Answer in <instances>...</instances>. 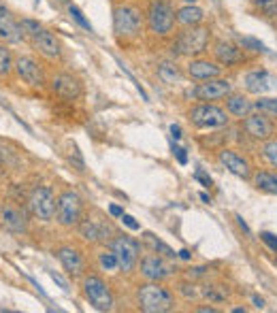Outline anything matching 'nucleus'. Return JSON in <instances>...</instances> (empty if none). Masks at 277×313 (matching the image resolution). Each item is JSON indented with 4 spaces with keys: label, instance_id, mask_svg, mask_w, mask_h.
Instances as JSON below:
<instances>
[{
    "label": "nucleus",
    "instance_id": "49",
    "mask_svg": "<svg viewBox=\"0 0 277 313\" xmlns=\"http://www.w3.org/2000/svg\"><path fill=\"white\" fill-rule=\"evenodd\" d=\"M252 300H254V305H256V307H258V309H262V307H264V300H262V298H260V296H254V298H252Z\"/></svg>",
    "mask_w": 277,
    "mask_h": 313
},
{
    "label": "nucleus",
    "instance_id": "36",
    "mask_svg": "<svg viewBox=\"0 0 277 313\" xmlns=\"http://www.w3.org/2000/svg\"><path fill=\"white\" fill-rule=\"evenodd\" d=\"M241 45H243V49H250V51H266V47L258 39H252V36H243Z\"/></svg>",
    "mask_w": 277,
    "mask_h": 313
},
{
    "label": "nucleus",
    "instance_id": "47",
    "mask_svg": "<svg viewBox=\"0 0 277 313\" xmlns=\"http://www.w3.org/2000/svg\"><path fill=\"white\" fill-rule=\"evenodd\" d=\"M205 271H207V269H203V267L192 269V271H190V277H200V275H205Z\"/></svg>",
    "mask_w": 277,
    "mask_h": 313
},
{
    "label": "nucleus",
    "instance_id": "28",
    "mask_svg": "<svg viewBox=\"0 0 277 313\" xmlns=\"http://www.w3.org/2000/svg\"><path fill=\"white\" fill-rule=\"evenodd\" d=\"M13 66H15V62H13L11 51H9L5 45H0V79L9 77L13 71Z\"/></svg>",
    "mask_w": 277,
    "mask_h": 313
},
{
    "label": "nucleus",
    "instance_id": "21",
    "mask_svg": "<svg viewBox=\"0 0 277 313\" xmlns=\"http://www.w3.org/2000/svg\"><path fill=\"white\" fill-rule=\"evenodd\" d=\"M34 43H36V49H39L45 58H58L60 51H62V47H60V41L56 39V34L49 32V30H41L39 36H34Z\"/></svg>",
    "mask_w": 277,
    "mask_h": 313
},
{
    "label": "nucleus",
    "instance_id": "7",
    "mask_svg": "<svg viewBox=\"0 0 277 313\" xmlns=\"http://www.w3.org/2000/svg\"><path fill=\"white\" fill-rule=\"evenodd\" d=\"M56 217L66 228L77 226L81 222V198L71 190L62 192L58 196V203H56Z\"/></svg>",
    "mask_w": 277,
    "mask_h": 313
},
{
    "label": "nucleus",
    "instance_id": "29",
    "mask_svg": "<svg viewBox=\"0 0 277 313\" xmlns=\"http://www.w3.org/2000/svg\"><path fill=\"white\" fill-rule=\"evenodd\" d=\"M98 262H100V267L104 271H109V273H116L120 269V260H118V256H116V252H113V249L102 252L98 256Z\"/></svg>",
    "mask_w": 277,
    "mask_h": 313
},
{
    "label": "nucleus",
    "instance_id": "53",
    "mask_svg": "<svg viewBox=\"0 0 277 313\" xmlns=\"http://www.w3.org/2000/svg\"><path fill=\"white\" fill-rule=\"evenodd\" d=\"M0 209H3V207H0Z\"/></svg>",
    "mask_w": 277,
    "mask_h": 313
},
{
    "label": "nucleus",
    "instance_id": "3",
    "mask_svg": "<svg viewBox=\"0 0 277 313\" xmlns=\"http://www.w3.org/2000/svg\"><path fill=\"white\" fill-rule=\"evenodd\" d=\"M209 28H200V26H188L186 30H181L175 39V49L179 55H200L207 51L209 45Z\"/></svg>",
    "mask_w": 277,
    "mask_h": 313
},
{
    "label": "nucleus",
    "instance_id": "4",
    "mask_svg": "<svg viewBox=\"0 0 277 313\" xmlns=\"http://www.w3.org/2000/svg\"><path fill=\"white\" fill-rule=\"evenodd\" d=\"M143 17L137 7L130 5H120L113 9V30L120 39H135L141 32Z\"/></svg>",
    "mask_w": 277,
    "mask_h": 313
},
{
    "label": "nucleus",
    "instance_id": "48",
    "mask_svg": "<svg viewBox=\"0 0 277 313\" xmlns=\"http://www.w3.org/2000/svg\"><path fill=\"white\" fill-rule=\"evenodd\" d=\"M179 258H181V260H190V258H192V254H190L188 249H181V252H179Z\"/></svg>",
    "mask_w": 277,
    "mask_h": 313
},
{
    "label": "nucleus",
    "instance_id": "44",
    "mask_svg": "<svg viewBox=\"0 0 277 313\" xmlns=\"http://www.w3.org/2000/svg\"><path fill=\"white\" fill-rule=\"evenodd\" d=\"M109 213H111L113 217H122V215H124V209H122L120 205H111V207H109Z\"/></svg>",
    "mask_w": 277,
    "mask_h": 313
},
{
    "label": "nucleus",
    "instance_id": "41",
    "mask_svg": "<svg viewBox=\"0 0 277 313\" xmlns=\"http://www.w3.org/2000/svg\"><path fill=\"white\" fill-rule=\"evenodd\" d=\"M194 179H196V181H200V183H203L205 187H209V185H211V177H207V175L203 173V170H196V173H194Z\"/></svg>",
    "mask_w": 277,
    "mask_h": 313
},
{
    "label": "nucleus",
    "instance_id": "39",
    "mask_svg": "<svg viewBox=\"0 0 277 313\" xmlns=\"http://www.w3.org/2000/svg\"><path fill=\"white\" fill-rule=\"evenodd\" d=\"M122 222H124V226H128L130 230H139V228H141L139 222H137L132 215H126V213H124V215H122Z\"/></svg>",
    "mask_w": 277,
    "mask_h": 313
},
{
    "label": "nucleus",
    "instance_id": "42",
    "mask_svg": "<svg viewBox=\"0 0 277 313\" xmlns=\"http://www.w3.org/2000/svg\"><path fill=\"white\" fill-rule=\"evenodd\" d=\"M173 151H175V156L179 160V164H188V156H186V149L184 147H175Z\"/></svg>",
    "mask_w": 277,
    "mask_h": 313
},
{
    "label": "nucleus",
    "instance_id": "2",
    "mask_svg": "<svg viewBox=\"0 0 277 313\" xmlns=\"http://www.w3.org/2000/svg\"><path fill=\"white\" fill-rule=\"evenodd\" d=\"M147 28L151 34L156 36H169L171 32H173L175 28V11L173 7H171L169 3H164V0H154L149 7H147Z\"/></svg>",
    "mask_w": 277,
    "mask_h": 313
},
{
    "label": "nucleus",
    "instance_id": "16",
    "mask_svg": "<svg viewBox=\"0 0 277 313\" xmlns=\"http://www.w3.org/2000/svg\"><path fill=\"white\" fill-rule=\"evenodd\" d=\"M277 85V79L266 71H252L245 75V90L250 94H266Z\"/></svg>",
    "mask_w": 277,
    "mask_h": 313
},
{
    "label": "nucleus",
    "instance_id": "27",
    "mask_svg": "<svg viewBox=\"0 0 277 313\" xmlns=\"http://www.w3.org/2000/svg\"><path fill=\"white\" fill-rule=\"evenodd\" d=\"M158 77L164 81V83H175L181 79V73L175 64H171V62H162L158 66Z\"/></svg>",
    "mask_w": 277,
    "mask_h": 313
},
{
    "label": "nucleus",
    "instance_id": "46",
    "mask_svg": "<svg viewBox=\"0 0 277 313\" xmlns=\"http://www.w3.org/2000/svg\"><path fill=\"white\" fill-rule=\"evenodd\" d=\"M171 135H173V139H175V141H177V139H181V128L173 124V126H171Z\"/></svg>",
    "mask_w": 277,
    "mask_h": 313
},
{
    "label": "nucleus",
    "instance_id": "11",
    "mask_svg": "<svg viewBox=\"0 0 277 313\" xmlns=\"http://www.w3.org/2000/svg\"><path fill=\"white\" fill-rule=\"evenodd\" d=\"M243 130L256 141H269L273 137V124L262 113H252L243 119Z\"/></svg>",
    "mask_w": 277,
    "mask_h": 313
},
{
    "label": "nucleus",
    "instance_id": "37",
    "mask_svg": "<svg viewBox=\"0 0 277 313\" xmlns=\"http://www.w3.org/2000/svg\"><path fill=\"white\" fill-rule=\"evenodd\" d=\"M203 296H207L209 300H213V302H222V300L226 298L224 294H217L215 288H205V290H203Z\"/></svg>",
    "mask_w": 277,
    "mask_h": 313
},
{
    "label": "nucleus",
    "instance_id": "19",
    "mask_svg": "<svg viewBox=\"0 0 277 313\" xmlns=\"http://www.w3.org/2000/svg\"><path fill=\"white\" fill-rule=\"evenodd\" d=\"M0 217H3V226L9 228L11 232H24L28 220H26V213L22 211L20 207H13V205H5L0 209Z\"/></svg>",
    "mask_w": 277,
    "mask_h": 313
},
{
    "label": "nucleus",
    "instance_id": "24",
    "mask_svg": "<svg viewBox=\"0 0 277 313\" xmlns=\"http://www.w3.org/2000/svg\"><path fill=\"white\" fill-rule=\"evenodd\" d=\"M254 104L247 100L243 94H228V100H226V111L231 113L235 117H245L250 115V109Z\"/></svg>",
    "mask_w": 277,
    "mask_h": 313
},
{
    "label": "nucleus",
    "instance_id": "33",
    "mask_svg": "<svg viewBox=\"0 0 277 313\" xmlns=\"http://www.w3.org/2000/svg\"><path fill=\"white\" fill-rule=\"evenodd\" d=\"M254 5L260 9L264 15H269V17L277 15V0H254Z\"/></svg>",
    "mask_w": 277,
    "mask_h": 313
},
{
    "label": "nucleus",
    "instance_id": "22",
    "mask_svg": "<svg viewBox=\"0 0 277 313\" xmlns=\"http://www.w3.org/2000/svg\"><path fill=\"white\" fill-rule=\"evenodd\" d=\"M213 53H215L217 62L222 64V66H235V64H239V62L243 60V53H241V49H237L235 45H231V43H224V41L215 43V49H213Z\"/></svg>",
    "mask_w": 277,
    "mask_h": 313
},
{
    "label": "nucleus",
    "instance_id": "25",
    "mask_svg": "<svg viewBox=\"0 0 277 313\" xmlns=\"http://www.w3.org/2000/svg\"><path fill=\"white\" fill-rule=\"evenodd\" d=\"M177 15V22L181 26H198L200 22H203V9H198L196 5H186V7H181L179 11L175 13Z\"/></svg>",
    "mask_w": 277,
    "mask_h": 313
},
{
    "label": "nucleus",
    "instance_id": "10",
    "mask_svg": "<svg viewBox=\"0 0 277 313\" xmlns=\"http://www.w3.org/2000/svg\"><path fill=\"white\" fill-rule=\"evenodd\" d=\"M231 90H233L231 81L215 77V79H207L205 83H200L198 88H194L192 94H194L198 100H219V98L228 96Z\"/></svg>",
    "mask_w": 277,
    "mask_h": 313
},
{
    "label": "nucleus",
    "instance_id": "31",
    "mask_svg": "<svg viewBox=\"0 0 277 313\" xmlns=\"http://www.w3.org/2000/svg\"><path fill=\"white\" fill-rule=\"evenodd\" d=\"M254 107L260 113H269V115H277V98H260L254 102Z\"/></svg>",
    "mask_w": 277,
    "mask_h": 313
},
{
    "label": "nucleus",
    "instance_id": "13",
    "mask_svg": "<svg viewBox=\"0 0 277 313\" xmlns=\"http://www.w3.org/2000/svg\"><path fill=\"white\" fill-rule=\"evenodd\" d=\"M219 162H222V166H226L235 177H241V179H250L252 177V168H250V162L239 156L237 151L233 149H222L219 151Z\"/></svg>",
    "mask_w": 277,
    "mask_h": 313
},
{
    "label": "nucleus",
    "instance_id": "9",
    "mask_svg": "<svg viewBox=\"0 0 277 313\" xmlns=\"http://www.w3.org/2000/svg\"><path fill=\"white\" fill-rule=\"evenodd\" d=\"M111 249L116 252L118 260H120V269L124 273H130L135 269V264L139 260V243L135 239H130L126 234H120L111 241Z\"/></svg>",
    "mask_w": 277,
    "mask_h": 313
},
{
    "label": "nucleus",
    "instance_id": "45",
    "mask_svg": "<svg viewBox=\"0 0 277 313\" xmlns=\"http://www.w3.org/2000/svg\"><path fill=\"white\" fill-rule=\"evenodd\" d=\"M237 224L241 226V228H243V232H245V234H250V232H252V230H250V226H247V224L243 222V217H241V215H237Z\"/></svg>",
    "mask_w": 277,
    "mask_h": 313
},
{
    "label": "nucleus",
    "instance_id": "18",
    "mask_svg": "<svg viewBox=\"0 0 277 313\" xmlns=\"http://www.w3.org/2000/svg\"><path fill=\"white\" fill-rule=\"evenodd\" d=\"M51 88L58 96H62L66 100H75V98H79V94H81L79 81L71 77V75H56L51 81Z\"/></svg>",
    "mask_w": 277,
    "mask_h": 313
},
{
    "label": "nucleus",
    "instance_id": "52",
    "mask_svg": "<svg viewBox=\"0 0 277 313\" xmlns=\"http://www.w3.org/2000/svg\"><path fill=\"white\" fill-rule=\"evenodd\" d=\"M186 3H190V5H192V3H196V0H186Z\"/></svg>",
    "mask_w": 277,
    "mask_h": 313
},
{
    "label": "nucleus",
    "instance_id": "12",
    "mask_svg": "<svg viewBox=\"0 0 277 313\" xmlns=\"http://www.w3.org/2000/svg\"><path fill=\"white\" fill-rule=\"evenodd\" d=\"M15 71L26 83L34 85V88H41L45 83V73L41 69V64L32 58H28V55H24V58H20L15 62Z\"/></svg>",
    "mask_w": 277,
    "mask_h": 313
},
{
    "label": "nucleus",
    "instance_id": "34",
    "mask_svg": "<svg viewBox=\"0 0 277 313\" xmlns=\"http://www.w3.org/2000/svg\"><path fill=\"white\" fill-rule=\"evenodd\" d=\"M20 26H22L24 34H28V36H39V32L43 30L41 24H39V22H34V20H22Z\"/></svg>",
    "mask_w": 277,
    "mask_h": 313
},
{
    "label": "nucleus",
    "instance_id": "35",
    "mask_svg": "<svg viewBox=\"0 0 277 313\" xmlns=\"http://www.w3.org/2000/svg\"><path fill=\"white\" fill-rule=\"evenodd\" d=\"M262 151H264V158L277 168V141H269V143H264Z\"/></svg>",
    "mask_w": 277,
    "mask_h": 313
},
{
    "label": "nucleus",
    "instance_id": "26",
    "mask_svg": "<svg viewBox=\"0 0 277 313\" xmlns=\"http://www.w3.org/2000/svg\"><path fill=\"white\" fill-rule=\"evenodd\" d=\"M254 185L262 190L266 194L277 196V173H269V170H258L254 175Z\"/></svg>",
    "mask_w": 277,
    "mask_h": 313
},
{
    "label": "nucleus",
    "instance_id": "30",
    "mask_svg": "<svg viewBox=\"0 0 277 313\" xmlns=\"http://www.w3.org/2000/svg\"><path fill=\"white\" fill-rule=\"evenodd\" d=\"M145 236H147V241L151 243V247H154L156 252H160L162 256H164V258H175V256H177V254H175L173 249H171V247H169V245H167V243H162L160 239H156V236H154V234H149V232H147Z\"/></svg>",
    "mask_w": 277,
    "mask_h": 313
},
{
    "label": "nucleus",
    "instance_id": "15",
    "mask_svg": "<svg viewBox=\"0 0 277 313\" xmlns=\"http://www.w3.org/2000/svg\"><path fill=\"white\" fill-rule=\"evenodd\" d=\"M141 275L149 281H162L171 275V269L160 256H145L141 260Z\"/></svg>",
    "mask_w": 277,
    "mask_h": 313
},
{
    "label": "nucleus",
    "instance_id": "23",
    "mask_svg": "<svg viewBox=\"0 0 277 313\" xmlns=\"http://www.w3.org/2000/svg\"><path fill=\"white\" fill-rule=\"evenodd\" d=\"M79 234L83 236L85 241H92V243H96V241H107L109 239V228L107 226H102V224H96L94 220H81L79 222Z\"/></svg>",
    "mask_w": 277,
    "mask_h": 313
},
{
    "label": "nucleus",
    "instance_id": "32",
    "mask_svg": "<svg viewBox=\"0 0 277 313\" xmlns=\"http://www.w3.org/2000/svg\"><path fill=\"white\" fill-rule=\"evenodd\" d=\"M69 13L73 15V20L77 22V24H79L81 28H85V30H90V32L94 30V28H92V24H90L88 20H85V15L81 13V9H79V7H75V5H69Z\"/></svg>",
    "mask_w": 277,
    "mask_h": 313
},
{
    "label": "nucleus",
    "instance_id": "6",
    "mask_svg": "<svg viewBox=\"0 0 277 313\" xmlns=\"http://www.w3.org/2000/svg\"><path fill=\"white\" fill-rule=\"evenodd\" d=\"M190 119L196 128H222L228 124V111L215 107L211 102H203L192 107Z\"/></svg>",
    "mask_w": 277,
    "mask_h": 313
},
{
    "label": "nucleus",
    "instance_id": "14",
    "mask_svg": "<svg viewBox=\"0 0 277 313\" xmlns=\"http://www.w3.org/2000/svg\"><path fill=\"white\" fill-rule=\"evenodd\" d=\"M24 30L22 26L13 22V17L9 15V9L5 7V3H0V39L7 43H20L24 41Z\"/></svg>",
    "mask_w": 277,
    "mask_h": 313
},
{
    "label": "nucleus",
    "instance_id": "50",
    "mask_svg": "<svg viewBox=\"0 0 277 313\" xmlns=\"http://www.w3.org/2000/svg\"><path fill=\"white\" fill-rule=\"evenodd\" d=\"M198 313H217L213 307H200V309H196Z\"/></svg>",
    "mask_w": 277,
    "mask_h": 313
},
{
    "label": "nucleus",
    "instance_id": "20",
    "mask_svg": "<svg viewBox=\"0 0 277 313\" xmlns=\"http://www.w3.org/2000/svg\"><path fill=\"white\" fill-rule=\"evenodd\" d=\"M58 258L62 262V267L69 271L71 275H81L85 271V260L83 256L75 249V247H60L58 249Z\"/></svg>",
    "mask_w": 277,
    "mask_h": 313
},
{
    "label": "nucleus",
    "instance_id": "8",
    "mask_svg": "<svg viewBox=\"0 0 277 313\" xmlns=\"http://www.w3.org/2000/svg\"><path fill=\"white\" fill-rule=\"evenodd\" d=\"M30 211L34 217H39L41 222H51L53 215H56V198H53V192L47 185H39L30 194Z\"/></svg>",
    "mask_w": 277,
    "mask_h": 313
},
{
    "label": "nucleus",
    "instance_id": "5",
    "mask_svg": "<svg viewBox=\"0 0 277 313\" xmlns=\"http://www.w3.org/2000/svg\"><path fill=\"white\" fill-rule=\"evenodd\" d=\"M83 292H85V298L90 300V305L96 311H111L113 309L111 290L98 275H88V277L83 279Z\"/></svg>",
    "mask_w": 277,
    "mask_h": 313
},
{
    "label": "nucleus",
    "instance_id": "43",
    "mask_svg": "<svg viewBox=\"0 0 277 313\" xmlns=\"http://www.w3.org/2000/svg\"><path fill=\"white\" fill-rule=\"evenodd\" d=\"M49 275H51V279H53L56 283H58V286H60L62 290H69V283H66V281H64V279L60 277V275H58V273H49Z\"/></svg>",
    "mask_w": 277,
    "mask_h": 313
},
{
    "label": "nucleus",
    "instance_id": "40",
    "mask_svg": "<svg viewBox=\"0 0 277 313\" xmlns=\"http://www.w3.org/2000/svg\"><path fill=\"white\" fill-rule=\"evenodd\" d=\"M181 294H184L186 298H194V296H198V290H196V286H181Z\"/></svg>",
    "mask_w": 277,
    "mask_h": 313
},
{
    "label": "nucleus",
    "instance_id": "51",
    "mask_svg": "<svg viewBox=\"0 0 277 313\" xmlns=\"http://www.w3.org/2000/svg\"><path fill=\"white\" fill-rule=\"evenodd\" d=\"M200 201H203V203H209V201H211V198H209V196L203 192V194H200Z\"/></svg>",
    "mask_w": 277,
    "mask_h": 313
},
{
    "label": "nucleus",
    "instance_id": "17",
    "mask_svg": "<svg viewBox=\"0 0 277 313\" xmlns=\"http://www.w3.org/2000/svg\"><path fill=\"white\" fill-rule=\"evenodd\" d=\"M219 73H222V66H217L215 62H209V60H192L188 64V75L196 81H207V79H215L219 77Z\"/></svg>",
    "mask_w": 277,
    "mask_h": 313
},
{
    "label": "nucleus",
    "instance_id": "38",
    "mask_svg": "<svg viewBox=\"0 0 277 313\" xmlns=\"http://www.w3.org/2000/svg\"><path fill=\"white\" fill-rule=\"evenodd\" d=\"M260 239H262L266 245H269L273 252H277V236H275L273 232H260Z\"/></svg>",
    "mask_w": 277,
    "mask_h": 313
},
{
    "label": "nucleus",
    "instance_id": "1",
    "mask_svg": "<svg viewBox=\"0 0 277 313\" xmlns=\"http://www.w3.org/2000/svg\"><path fill=\"white\" fill-rule=\"evenodd\" d=\"M139 300V309L145 313H164L173 309V294L167 288L158 286V283H145V286L139 288L137 294Z\"/></svg>",
    "mask_w": 277,
    "mask_h": 313
}]
</instances>
